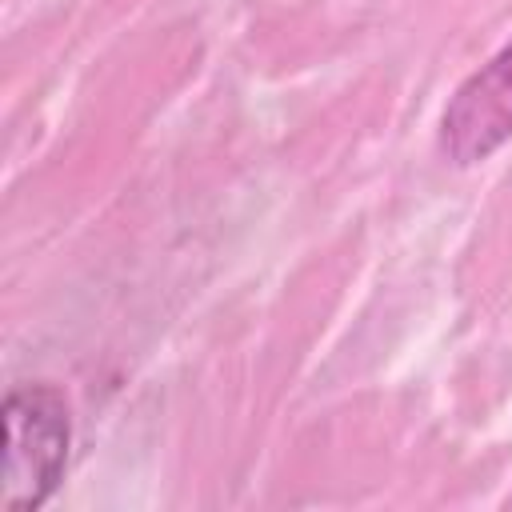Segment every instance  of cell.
Wrapping results in <instances>:
<instances>
[{
	"label": "cell",
	"mask_w": 512,
	"mask_h": 512,
	"mask_svg": "<svg viewBox=\"0 0 512 512\" xmlns=\"http://www.w3.org/2000/svg\"><path fill=\"white\" fill-rule=\"evenodd\" d=\"M72 448L68 400L56 384H20L4 396V456L0 504L8 512H36L64 480Z\"/></svg>",
	"instance_id": "cell-1"
},
{
	"label": "cell",
	"mask_w": 512,
	"mask_h": 512,
	"mask_svg": "<svg viewBox=\"0 0 512 512\" xmlns=\"http://www.w3.org/2000/svg\"><path fill=\"white\" fill-rule=\"evenodd\" d=\"M512 140V40L448 96L436 148L452 168H472Z\"/></svg>",
	"instance_id": "cell-2"
}]
</instances>
